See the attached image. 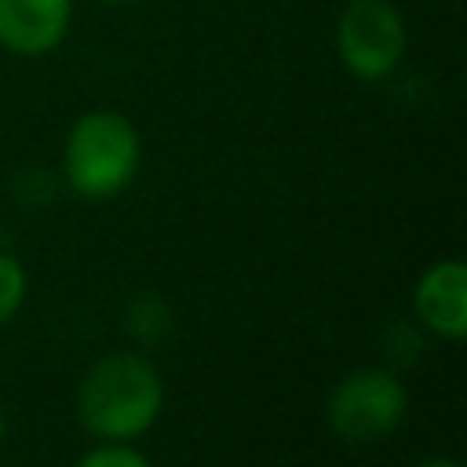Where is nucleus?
<instances>
[{"mask_svg": "<svg viewBox=\"0 0 467 467\" xmlns=\"http://www.w3.org/2000/svg\"><path fill=\"white\" fill-rule=\"evenodd\" d=\"M164 405V379L139 350H113L99 358L77 387V416L88 434L102 441H131L146 434Z\"/></svg>", "mask_w": 467, "mask_h": 467, "instance_id": "nucleus-1", "label": "nucleus"}, {"mask_svg": "<svg viewBox=\"0 0 467 467\" xmlns=\"http://www.w3.org/2000/svg\"><path fill=\"white\" fill-rule=\"evenodd\" d=\"M139 131L117 109L84 113L66 139V179L88 201H106L128 190L139 171Z\"/></svg>", "mask_w": 467, "mask_h": 467, "instance_id": "nucleus-2", "label": "nucleus"}, {"mask_svg": "<svg viewBox=\"0 0 467 467\" xmlns=\"http://www.w3.org/2000/svg\"><path fill=\"white\" fill-rule=\"evenodd\" d=\"M409 412V390L405 383L387 372V368H358L350 376H343L325 405L328 427L354 445H372L383 441L387 434H394L401 427Z\"/></svg>", "mask_w": 467, "mask_h": 467, "instance_id": "nucleus-3", "label": "nucleus"}, {"mask_svg": "<svg viewBox=\"0 0 467 467\" xmlns=\"http://www.w3.org/2000/svg\"><path fill=\"white\" fill-rule=\"evenodd\" d=\"M405 22L390 0H350L336 26V51L358 80H383L405 58Z\"/></svg>", "mask_w": 467, "mask_h": 467, "instance_id": "nucleus-4", "label": "nucleus"}, {"mask_svg": "<svg viewBox=\"0 0 467 467\" xmlns=\"http://www.w3.org/2000/svg\"><path fill=\"white\" fill-rule=\"evenodd\" d=\"M73 0H0V47L15 55H47L62 44Z\"/></svg>", "mask_w": 467, "mask_h": 467, "instance_id": "nucleus-5", "label": "nucleus"}, {"mask_svg": "<svg viewBox=\"0 0 467 467\" xmlns=\"http://www.w3.org/2000/svg\"><path fill=\"white\" fill-rule=\"evenodd\" d=\"M416 314L441 339H463L467 332V270L460 259H441L416 281Z\"/></svg>", "mask_w": 467, "mask_h": 467, "instance_id": "nucleus-6", "label": "nucleus"}, {"mask_svg": "<svg viewBox=\"0 0 467 467\" xmlns=\"http://www.w3.org/2000/svg\"><path fill=\"white\" fill-rule=\"evenodd\" d=\"M124 328L131 332V339H139V343H161L168 332H171V310H168V303L164 299H157V296H139V299H131L128 303V310H124Z\"/></svg>", "mask_w": 467, "mask_h": 467, "instance_id": "nucleus-7", "label": "nucleus"}, {"mask_svg": "<svg viewBox=\"0 0 467 467\" xmlns=\"http://www.w3.org/2000/svg\"><path fill=\"white\" fill-rule=\"evenodd\" d=\"M26 299V270L15 255L0 252V325H7Z\"/></svg>", "mask_w": 467, "mask_h": 467, "instance_id": "nucleus-8", "label": "nucleus"}, {"mask_svg": "<svg viewBox=\"0 0 467 467\" xmlns=\"http://www.w3.org/2000/svg\"><path fill=\"white\" fill-rule=\"evenodd\" d=\"M77 467H153V463L128 441H102V445L88 449Z\"/></svg>", "mask_w": 467, "mask_h": 467, "instance_id": "nucleus-9", "label": "nucleus"}, {"mask_svg": "<svg viewBox=\"0 0 467 467\" xmlns=\"http://www.w3.org/2000/svg\"><path fill=\"white\" fill-rule=\"evenodd\" d=\"M412 467H460V460H452V456H427V460H420Z\"/></svg>", "mask_w": 467, "mask_h": 467, "instance_id": "nucleus-10", "label": "nucleus"}, {"mask_svg": "<svg viewBox=\"0 0 467 467\" xmlns=\"http://www.w3.org/2000/svg\"><path fill=\"white\" fill-rule=\"evenodd\" d=\"M4 431H7V423H4V412H0V441H4Z\"/></svg>", "mask_w": 467, "mask_h": 467, "instance_id": "nucleus-11", "label": "nucleus"}, {"mask_svg": "<svg viewBox=\"0 0 467 467\" xmlns=\"http://www.w3.org/2000/svg\"><path fill=\"white\" fill-rule=\"evenodd\" d=\"M99 4H131V0H99Z\"/></svg>", "mask_w": 467, "mask_h": 467, "instance_id": "nucleus-12", "label": "nucleus"}]
</instances>
